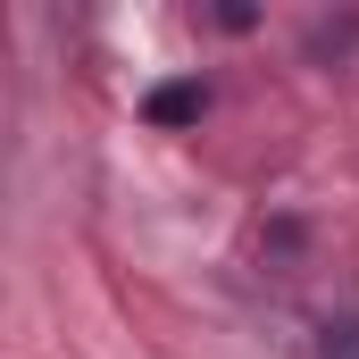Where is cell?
Masks as SVG:
<instances>
[{"instance_id":"obj_2","label":"cell","mask_w":359,"mask_h":359,"mask_svg":"<svg viewBox=\"0 0 359 359\" xmlns=\"http://www.w3.org/2000/svg\"><path fill=\"white\" fill-rule=\"evenodd\" d=\"M318 359H359V318H326L318 326Z\"/></svg>"},{"instance_id":"obj_1","label":"cell","mask_w":359,"mask_h":359,"mask_svg":"<svg viewBox=\"0 0 359 359\" xmlns=\"http://www.w3.org/2000/svg\"><path fill=\"white\" fill-rule=\"evenodd\" d=\"M201 109H209L201 84H159V92H151V126H192Z\"/></svg>"}]
</instances>
